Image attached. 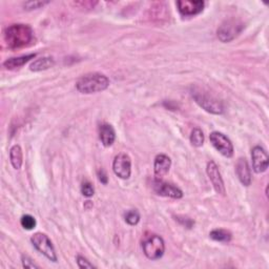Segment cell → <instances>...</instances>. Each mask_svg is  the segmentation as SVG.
Instances as JSON below:
<instances>
[{
    "mask_svg": "<svg viewBox=\"0 0 269 269\" xmlns=\"http://www.w3.org/2000/svg\"><path fill=\"white\" fill-rule=\"evenodd\" d=\"M10 160L15 169H20L24 162L23 149L19 145H14L10 149Z\"/></svg>",
    "mask_w": 269,
    "mask_h": 269,
    "instance_id": "obj_17",
    "label": "cell"
},
{
    "mask_svg": "<svg viewBox=\"0 0 269 269\" xmlns=\"http://www.w3.org/2000/svg\"><path fill=\"white\" fill-rule=\"evenodd\" d=\"M252 160H253V168L257 174L264 172L268 168L269 157L267 151L262 146H255L252 150Z\"/></svg>",
    "mask_w": 269,
    "mask_h": 269,
    "instance_id": "obj_11",
    "label": "cell"
},
{
    "mask_svg": "<svg viewBox=\"0 0 269 269\" xmlns=\"http://www.w3.org/2000/svg\"><path fill=\"white\" fill-rule=\"evenodd\" d=\"M124 219H125V222L129 225H137L140 221L139 211L136 209L127 210L124 215Z\"/></svg>",
    "mask_w": 269,
    "mask_h": 269,
    "instance_id": "obj_21",
    "label": "cell"
},
{
    "mask_svg": "<svg viewBox=\"0 0 269 269\" xmlns=\"http://www.w3.org/2000/svg\"><path fill=\"white\" fill-rule=\"evenodd\" d=\"M177 220H178L182 225H184V226L187 227V228H191V227L194 226V224H195V222H194L193 220L189 219V218H186V217H177Z\"/></svg>",
    "mask_w": 269,
    "mask_h": 269,
    "instance_id": "obj_27",
    "label": "cell"
},
{
    "mask_svg": "<svg viewBox=\"0 0 269 269\" xmlns=\"http://www.w3.org/2000/svg\"><path fill=\"white\" fill-rule=\"evenodd\" d=\"M21 261H23V266L25 268H39V266L36 265L33 262V260L31 258H29L28 256H23Z\"/></svg>",
    "mask_w": 269,
    "mask_h": 269,
    "instance_id": "obj_26",
    "label": "cell"
},
{
    "mask_svg": "<svg viewBox=\"0 0 269 269\" xmlns=\"http://www.w3.org/2000/svg\"><path fill=\"white\" fill-rule=\"evenodd\" d=\"M49 2H28L25 4V8L28 11L31 10H36V9H40L41 7L48 5Z\"/></svg>",
    "mask_w": 269,
    "mask_h": 269,
    "instance_id": "obj_24",
    "label": "cell"
},
{
    "mask_svg": "<svg viewBox=\"0 0 269 269\" xmlns=\"http://www.w3.org/2000/svg\"><path fill=\"white\" fill-rule=\"evenodd\" d=\"M244 29V25L239 20V19H228L224 21L218 29L217 35L219 40L222 42H230L242 32Z\"/></svg>",
    "mask_w": 269,
    "mask_h": 269,
    "instance_id": "obj_5",
    "label": "cell"
},
{
    "mask_svg": "<svg viewBox=\"0 0 269 269\" xmlns=\"http://www.w3.org/2000/svg\"><path fill=\"white\" fill-rule=\"evenodd\" d=\"M209 237L214 241L222 242V243H228L233 238L232 233L228 232V230H226V229H221V228L211 230L210 234H209Z\"/></svg>",
    "mask_w": 269,
    "mask_h": 269,
    "instance_id": "obj_19",
    "label": "cell"
},
{
    "mask_svg": "<svg viewBox=\"0 0 269 269\" xmlns=\"http://www.w3.org/2000/svg\"><path fill=\"white\" fill-rule=\"evenodd\" d=\"M204 2L201 0H180L177 2V7L182 16H195L200 14L204 9Z\"/></svg>",
    "mask_w": 269,
    "mask_h": 269,
    "instance_id": "obj_12",
    "label": "cell"
},
{
    "mask_svg": "<svg viewBox=\"0 0 269 269\" xmlns=\"http://www.w3.org/2000/svg\"><path fill=\"white\" fill-rule=\"evenodd\" d=\"M209 140L213 146L226 158L234 156V145L224 133L219 131H213L209 134Z\"/></svg>",
    "mask_w": 269,
    "mask_h": 269,
    "instance_id": "obj_7",
    "label": "cell"
},
{
    "mask_svg": "<svg viewBox=\"0 0 269 269\" xmlns=\"http://www.w3.org/2000/svg\"><path fill=\"white\" fill-rule=\"evenodd\" d=\"M98 178L100 180L101 183L103 184H107V181H108V178H107V175H106V172L104 169H99L98 170Z\"/></svg>",
    "mask_w": 269,
    "mask_h": 269,
    "instance_id": "obj_28",
    "label": "cell"
},
{
    "mask_svg": "<svg viewBox=\"0 0 269 269\" xmlns=\"http://www.w3.org/2000/svg\"><path fill=\"white\" fill-rule=\"evenodd\" d=\"M31 242L38 252L41 253L52 262H57V255L55 252L54 245L50 238L42 233H36L32 236Z\"/></svg>",
    "mask_w": 269,
    "mask_h": 269,
    "instance_id": "obj_6",
    "label": "cell"
},
{
    "mask_svg": "<svg viewBox=\"0 0 269 269\" xmlns=\"http://www.w3.org/2000/svg\"><path fill=\"white\" fill-rule=\"evenodd\" d=\"M20 224L21 226L27 229V230H32L35 228L36 226V220L34 217H32L31 215H25L21 217V220H20Z\"/></svg>",
    "mask_w": 269,
    "mask_h": 269,
    "instance_id": "obj_22",
    "label": "cell"
},
{
    "mask_svg": "<svg viewBox=\"0 0 269 269\" xmlns=\"http://www.w3.org/2000/svg\"><path fill=\"white\" fill-rule=\"evenodd\" d=\"M190 95L194 100L206 111L214 115L223 114L224 106L222 101H220L213 94H210L207 89L199 85H191Z\"/></svg>",
    "mask_w": 269,
    "mask_h": 269,
    "instance_id": "obj_2",
    "label": "cell"
},
{
    "mask_svg": "<svg viewBox=\"0 0 269 269\" xmlns=\"http://www.w3.org/2000/svg\"><path fill=\"white\" fill-rule=\"evenodd\" d=\"M35 57H36V54H30V55H25L21 57H16V58H10L4 62V66L8 70H15L18 68H21L27 62L34 59Z\"/></svg>",
    "mask_w": 269,
    "mask_h": 269,
    "instance_id": "obj_16",
    "label": "cell"
},
{
    "mask_svg": "<svg viewBox=\"0 0 269 269\" xmlns=\"http://www.w3.org/2000/svg\"><path fill=\"white\" fill-rule=\"evenodd\" d=\"M152 188L159 196L168 197L172 199H181L183 197V191L179 187L170 183L164 182L162 179L156 178L153 180Z\"/></svg>",
    "mask_w": 269,
    "mask_h": 269,
    "instance_id": "obj_8",
    "label": "cell"
},
{
    "mask_svg": "<svg viewBox=\"0 0 269 269\" xmlns=\"http://www.w3.org/2000/svg\"><path fill=\"white\" fill-rule=\"evenodd\" d=\"M109 86V79L103 74L91 73L77 81L76 88L81 94H94L105 91Z\"/></svg>",
    "mask_w": 269,
    "mask_h": 269,
    "instance_id": "obj_3",
    "label": "cell"
},
{
    "mask_svg": "<svg viewBox=\"0 0 269 269\" xmlns=\"http://www.w3.org/2000/svg\"><path fill=\"white\" fill-rule=\"evenodd\" d=\"M4 38L9 49L17 50L28 47L33 42L34 32L28 25H12L5 30Z\"/></svg>",
    "mask_w": 269,
    "mask_h": 269,
    "instance_id": "obj_1",
    "label": "cell"
},
{
    "mask_svg": "<svg viewBox=\"0 0 269 269\" xmlns=\"http://www.w3.org/2000/svg\"><path fill=\"white\" fill-rule=\"evenodd\" d=\"M113 170L115 175L119 178L126 180L130 177L131 174V160L126 153H119L114 159L113 162Z\"/></svg>",
    "mask_w": 269,
    "mask_h": 269,
    "instance_id": "obj_9",
    "label": "cell"
},
{
    "mask_svg": "<svg viewBox=\"0 0 269 269\" xmlns=\"http://www.w3.org/2000/svg\"><path fill=\"white\" fill-rule=\"evenodd\" d=\"M81 193H82V195H83L84 197H87V198L93 197L94 194H95L94 186H93L89 182H87V181L83 182L82 185H81Z\"/></svg>",
    "mask_w": 269,
    "mask_h": 269,
    "instance_id": "obj_23",
    "label": "cell"
},
{
    "mask_svg": "<svg viewBox=\"0 0 269 269\" xmlns=\"http://www.w3.org/2000/svg\"><path fill=\"white\" fill-rule=\"evenodd\" d=\"M76 261H77V264H78L79 268H95V266L92 263H89V261H87L82 256H77Z\"/></svg>",
    "mask_w": 269,
    "mask_h": 269,
    "instance_id": "obj_25",
    "label": "cell"
},
{
    "mask_svg": "<svg viewBox=\"0 0 269 269\" xmlns=\"http://www.w3.org/2000/svg\"><path fill=\"white\" fill-rule=\"evenodd\" d=\"M190 143L193 144L194 146L196 147H200L203 145L204 143V133L203 131L196 127L194 128L193 130H191V133H190Z\"/></svg>",
    "mask_w": 269,
    "mask_h": 269,
    "instance_id": "obj_20",
    "label": "cell"
},
{
    "mask_svg": "<svg viewBox=\"0 0 269 269\" xmlns=\"http://www.w3.org/2000/svg\"><path fill=\"white\" fill-rule=\"evenodd\" d=\"M99 138L104 146H111L116 140V131L110 124L103 123L99 126Z\"/></svg>",
    "mask_w": 269,
    "mask_h": 269,
    "instance_id": "obj_15",
    "label": "cell"
},
{
    "mask_svg": "<svg viewBox=\"0 0 269 269\" xmlns=\"http://www.w3.org/2000/svg\"><path fill=\"white\" fill-rule=\"evenodd\" d=\"M142 249L149 260H158L164 255L165 244L160 236L149 235L145 236L142 242Z\"/></svg>",
    "mask_w": 269,
    "mask_h": 269,
    "instance_id": "obj_4",
    "label": "cell"
},
{
    "mask_svg": "<svg viewBox=\"0 0 269 269\" xmlns=\"http://www.w3.org/2000/svg\"><path fill=\"white\" fill-rule=\"evenodd\" d=\"M236 172L240 182L244 186L252 184V170L245 158H240L236 165Z\"/></svg>",
    "mask_w": 269,
    "mask_h": 269,
    "instance_id": "obj_13",
    "label": "cell"
},
{
    "mask_svg": "<svg viewBox=\"0 0 269 269\" xmlns=\"http://www.w3.org/2000/svg\"><path fill=\"white\" fill-rule=\"evenodd\" d=\"M54 64H55V61L52 57H43V58H39V59L35 60L30 65V70L32 72H41V71L49 70L50 68L54 66Z\"/></svg>",
    "mask_w": 269,
    "mask_h": 269,
    "instance_id": "obj_18",
    "label": "cell"
},
{
    "mask_svg": "<svg viewBox=\"0 0 269 269\" xmlns=\"http://www.w3.org/2000/svg\"><path fill=\"white\" fill-rule=\"evenodd\" d=\"M206 172H207L209 180L211 181V183H213V186H214L215 190L217 191V194L224 196L226 193V189H225L224 181L222 179L221 172L219 170L218 165L214 161H209L207 163Z\"/></svg>",
    "mask_w": 269,
    "mask_h": 269,
    "instance_id": "obj_10",
    "label": "cell"
},
{
    "mask_svg": "<svg viewBox=\"0 0 269 269\" xmlns=\"http://www.w3.org/2000/svg\"><path fill=\"white\" fill-rule=\"evenodd\" d=\"M171 166V160L168 156L164 153H160L155 158V163H153V171H155V176L158 179H162L167 172L169 171Z\"/></svg>",
    "mask_w": 269,
    "mask_h": 269,
    "instance_id": "obj_14",
    "label": "cell"
}]
</instances>
